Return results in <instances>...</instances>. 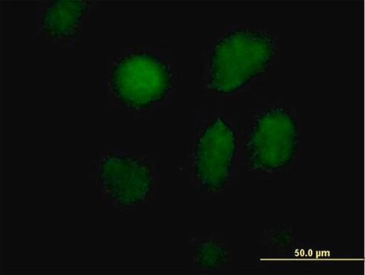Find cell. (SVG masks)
Returning a JSON list of instances; mask_svg holds the SVG:
<instances>
[{
  "instance_id": "3",
  "label": "cell",
  "mask_w": 365,
  "mask_h": 275,
  "mask_svg": "<svg viewBox=\"0 0 365 275\" xmlns=\"http://www.w3.org/2000/svg\"><path fill=\"white\" fill-rule=\"evenodd\" d=\"M298 147V129L294 116L281 107L257 116L245 150L252 170L273 172L291 164Z\"/></svg>"
},
{
  "instance_id": "2",
  "label": "cell",
  "mask_w": 365,
  "mask_h": 275,
  "mask_svg": "<svg viewBox=\"0 0 365 275\" xmlns=\"http://www.w3.org/2000/svg\"><path fill=\"white\" fill-rule=\"evenodd\" d=\"M173 82L168 63L148 51L128 53L115 63L110 75L118 101L130 110H144L163 100Z\"/></svg>"
},
{
  "instance_id": "6",
  "label": "cell",
  "mask_w": 365,
  "mask_h": 275,
  "mask_svg": "<svg viewBox=\"0 0 365 275\" xmlns=\"http://www.w3.org/2000/svg\"><path fill=\"white\" fill-rule=\"evenodd\" d=\"M89 8V2L83 0H53L43 12V27L53 37L72 36L77 33L81 21Z\"/></svg>"
},
{
  "instance_id": "4",
  "label": "cell",
  "mask_w": 365,
  "mask_h": 275,
  "mask_svg": "<svg viewBox=\"0 0 365 275\" xmlns=\"http://www.w3.org/2000/svg\"><path fill=\"white\" fill-rule=\"evenodd\" d=\"M237 150L235 131L222 118L214 119L203 131L196 147L195 170L200 185L211 192L227 186Z\"/></svg>"
},
{
  "instance_id": "5",
  "label": "cell",
  "mask_w": 365,
  "mask_h": 275,
  "mask_svg": "<svg viewBox=\"0 0 365 275\" xmlns=\"http://www.w3.org/2000/svg\"><path fill=\"white\" fill-rule=\"evenodd\" d=\"M105 193L117 205L128 208L140 204L151 192L152 168L131 155H110L101 165Z\"/></svg>"
},
{
  "instance_id": "1",
  "label": "cell",
  "mask_w": 365,
  "mask_h": 275,
  "mask_svg": "<svg viewBox=\"0 0 365 275\" xmlns=\"http://www.w3.org/2000/svg\"><path fill=\"white\" fill-rule=\"evenodd\" d=\"M275 41L266 31L242 28L215 44L210 59L209 88L229 94L248 84L269 65Z\"/></svg>"
},
{
  "instance_id": "7",
  "label": "cell",
  "mask_w": 365,
  "mask_h": 275,
  "mask_svg": "<svg viewBox=\"0 0 365 275\" xmlns=\"http://www.w3.org/2000/svg\"><path fill=\"white\" fill-rule=\"evenodd\" d=\"M228 259V253L220 243L206 240L196 250V264L203 269H217Z\"/></svg>"
}]
</instances>
